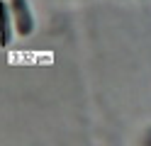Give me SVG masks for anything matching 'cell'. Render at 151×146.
I'll return each instance as SVG.
<instances>
[{"label": "cell", "instance_id": "1", "mask_svg": "<svg viewBox=\"0 0 151 146\" xmlns=\"http://www.w3.org/2000/svg\"><path fill=\"white\" fill-rule=\"evenodd\" d=\"M10 12H12V22H15V32L22 39H27L34 32V15L29 10L27 0H10Z\"/></svg>", "mask_w": 151, "mask_h": 146}, {"label": "cell", "instance_id": "2", "mask_svg": "<svg viewBox=\"0 0 151 146\" xmlns=\"http://www.w3.org/2000/svg\"><path fill=\"white\" fill-rule=\"evenodd\" d=\"M12 12H10V5L5 3V0H0V49L10 46V39H12Z\"/></svg>", "mask_w": 151, "mask_h": 146}]
</instances>
